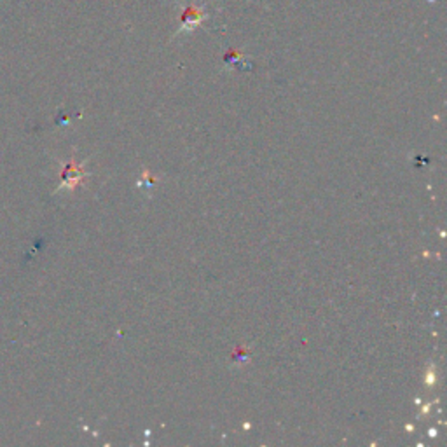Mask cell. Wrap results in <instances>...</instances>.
Instances as JSON below:
<instances>
[{"label": "cell", "mask_w": 447, "mask_h": 447, "mask_svg": "<svg viewBox=\"0 0 447 447\" xmlns=\"http://www.w3.org/2000/svg\"><path fill=\"white\" fill-rule=\"evenodd\" d=\"M205 18V11H203L201 5L198 4H189L186 5V9H183L182 12V18H180V30L187 31V30H192V28L198 27L199 23H201V20Z\"/></svg>", "instance_id": "cell-1"}]
</instances>
